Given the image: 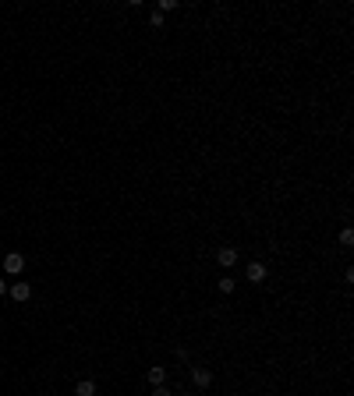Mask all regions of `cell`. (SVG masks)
I'll return each mask as SVG.
<instances>
[{
  "label": "cell",
  "mask_w": 354,
  "mask_h": 396,
  "mask_svg": "<svg viewBox=\"0 0 354 396\" xmlns=\"http://www.w3.org/2000/svg\"><path fill=\"white\" fill-rule=\"evenodd\" d=\"M75 396H96V382H92V378H82V382L75 385Z\"/></svg>",
  "instance_id": "obj_6"
},
{
  "label": "cell",
  "mask_w": 354,
  "mask_h": 396,
  "mask_svg": "<svg viewBox=\"0 0 354 396\" xmlns=\"http://www.w3.org/2000/svg\"><path fill=\"white\" fill-rule=\"evenodd\" d=\"M22 269H25V255H18V251L4 255V273H8V276H18Z\"/></svg>",
  "instance_id": "obj_1"
},
{
  "label": "cell",
  "mask_w": 354,
  "mask_h": 396,
  "mask_svg": "<svg viewBox=\"0 0 354 396\" xmlns=\"http://www.w3.org/2000/svg\"><path fill=\"white\" fill-rule=\"evenodd\" d=\"M173 8H177L173 0H159V4H156V11H159V15H163V11H173Z\"/></svg>",
  "instance_id": "obj_10"
},
{
  "label": "cell",
  "mask_w": 354,
  "mask_h": 396,
  "mask_svg": "<svg viewBox=\"0 0 354 396\" xmlns=\"http://www.w3.org/2000/svg\"><path fill=\"white\" fill-rule=\"evenodd\" d=\"M149 382L152 385H166V368H149Z\"/></svg>",
  "instance_id": "obj_7"
},
{
  "label": "cell",
  "mask_w": 354,
  "mask_h": 396,
  "mask_svg": "<svg viewBox=\"0 0 354 396\" xmlns=\"http://www.w3.org/2000/svg\"><path fill=\"white\" fill-rule=\"evenodd\" d=\"M216 262H220L223 269H230V266L238 262V251H234V248H220V251H216Z\"/></svg>",
  "instance_id": "obj_4"
},
{
  "label": "cell",
  "mask_w": 354,
  "mask_h": 396,
  "mask_svg": "<svg viewBox=\"0 0 354 396\" xmlns=\"http://www.w3.org/2000/svg\"><path fill=\"white\" fill-rule=\"evenodd\" d=\"M8 294H11L15 301H29V297H32V287H29V283H11Z\"/></svg>",
  "instance_id": "obj_2"
},
{
  "label": "cell",
  "mask_w": 354,
  "mask_h": 396,
  "mask_svg": "<svg viewBox=\"0 0 354 396\" xmlns=\"http://www.w3.org/2000/svg\"><path fill=\"white\" fill-rule=\"evenodd\" d=\"M248 280H252V283H262V280H266V266H262V262H248Z\"/></svg>",
  "instance_id": "obj_5"
},
{
  "label": "cell",
  "mask_w": 354,
  "mask_h": 396,
  "mask_svg": "<svg viewBox=\"0 0 354 396\" xmlns=\"http://www.w3.org/2000/svg\"><path fill=\"white\" fill-rule=\"evenodd\" d=\"M340 244L350 248V244H354V230H340Z\"/></svg>",
  "instance_id": "obj_9"
},
{
  "label": "cell",
  "mask_w": 354,
  "mask_h": 396,
  "mask_svg": "<svg viewBox=\"0 0 354 396\" xmlns=\"http://www.w3.org/2000/svg\"><path fill=\"white\" fill-rule=\"evenodd\" d=\"M192 382H195L199 389H206V385L213 382V371H209V368H192Z\"/></svg>",
  "instance_id": "obj_3"
},
{
  "label": "cell",
  "mask_w": 354,
  "mask_h": 396,
  "mask_svg": "<svg viewBox=\"0 0 354 396\" xmlns=\"http://www.w3.org/2000/svg\"><path fill=\"white\" fill-rule=\"evenodd\" d=\"M234 287H238V283H234L230 276H223V280H220V294H234Z\"/></svg>",
  "instance_id": "obj_8"
},
{
  "label": "cell",
  "mask_w": 354,
  "mask_h": 396,
  "mask_svg": "<svg viewBox=\"0 0 354 396\" xmlns=\"http://www.w3.org/2000/svg\"><path fill=\"white\" fill-rule=\"evenodd\" d=\"M0 294H8V283H4V280H0Z\"/></svg>",
  "instance_id": "obj_12"
},
{
  "label": "cell",
  "mask_w": 354,
  "mask_h": 396,
  "mask_svg": "<svg viewBox=\"0 0 354 396\" xmlns=\"http://www.w3.org/2000/svg\"><path fill=\"white\" fill-rule=\"evenodd\" d=\"M152 396H170V389H166V385H156V389H152Z\"/></svg>",
  "instance_id": "obj_11"
}]
</instances>
